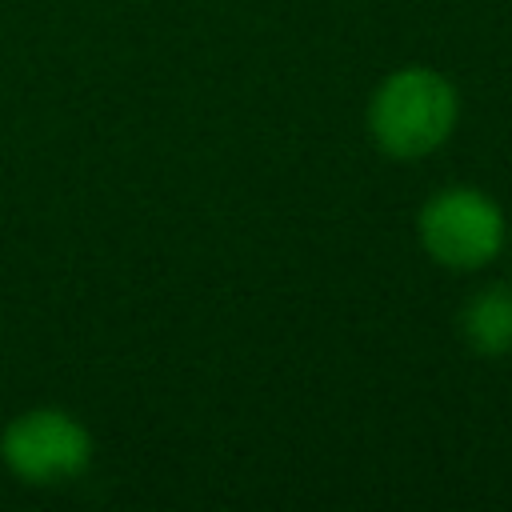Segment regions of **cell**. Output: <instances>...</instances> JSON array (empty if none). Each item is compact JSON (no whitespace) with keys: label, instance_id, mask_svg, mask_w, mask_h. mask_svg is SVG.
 Segmentation results:
<instances>
[{"label":"cell","instance_id":"cell-2","mask_svg":"<svg viewBox=\"0 0 512 512\" xmlns=\"http://www.w3.org/2000/svg\"><path fill=\"white\" fill-rule=\"evenodd\" d=\"M416 240L424 256L448 272H480L508 244L504 208L476 184H448L416 212Z\"/></svg>","mask_w":512,"mask_h":512},{"label":"cell","instance_id":"cell-1","mask_svg":"<svg viewBox=\"0 0 512 512\" xmlns=\"http://www.w3.org/2000/svg\"><path fill=\"white\" fill-rule=\"evenodd\" d=\"M460 120L456 84L428 64L392 68L368 96V140L388 160L412 164L444 148Z\"/></svg>","mask_w":512,"mask_h":512},{"label":"cell","instance_id":"cell-3","mask_svg":"<svg viewBox=\"0 0 512 512\" xmlns=\"http://www.w3.org/2000/svg\"><path fill=\"white\" fill-rule=\"evenodd\" d=\"M0 460L8 476L28 488L68 484L92 464V432L68 408L40 404L12 416L0 432Z\"/></svg>","mask_w":512,"mask_h":512},{"label":"cell","instance_id":"cell-4","mask_svg":"<svg viewBox=\"0 0 512 512\" xmlns=\"http://www.w3.org/2000/svg\"><path fill=\"white\" fill-rule=\"evenodd\" d=\"M456 328L460 340L484 356V360H500L512 352V284L492 280L480 284L456 312Z\"/></svg>","mask_w":512,"mask_h":512}]
</instances>
